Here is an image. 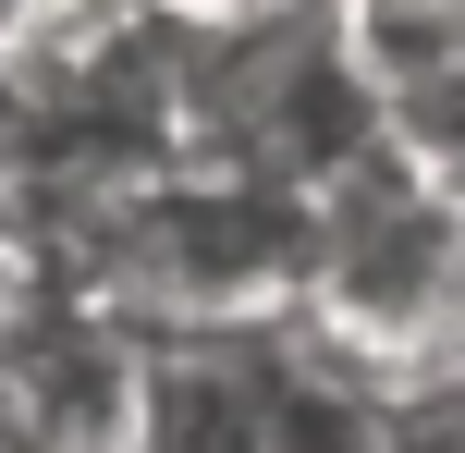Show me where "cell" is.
I'll use <instances>...</instances> for the list:
<instances>
[{"label": "cell", "instance_id": "obj_1", "mask_svg": "<svg viewBox=\"0 0 465 453\" xmlns=\"http://www.w3.org/2000/svg\"><path fill=\"white\" fill-rule=\"evenodd\" d=\"M306 319H221V331H135L111 453H257Z\"/></svg>", "mask_w": 465, "mask_h": 453}, {"label": "cell", "instance_id": "obj_2", "mask_svg": "<svg viewBox=\"0 0 465 453\" xmlns=\"http://www.w3.org/2000/svg\"><path fill=\"white\" fill-rule=\"evenodd\" d=\"M257 453H392V380L380 368H355L343 343L294 331V368H282V405Z\"/></svg>", "mask_w": 465, "mask_h": 453}, {"label": "cell", "instance_id": "obj_3", "mask_svg": "<svg viewBox=\"0 0 465 453\" xmlns=\"http://www.w3.org/2000/svg\"><path fill=\"white\" fill-rule=\"evenodd\" d=\"M392 453H465V356L392 380Z\"/></svg>", "mask_w": 465, "mask_h": 453}]
</instances>
